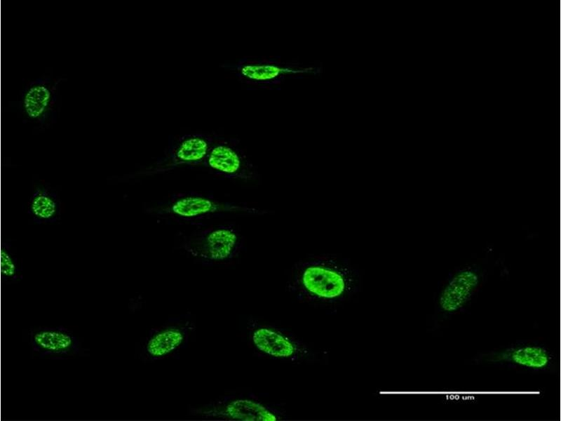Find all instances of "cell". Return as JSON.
Masks as SVG:
<instances>
[{"label":"cell","mask_w":561,"mask_h":421,"mask_svg":"<svg viewBox=\"0 0 561 421\" xmlns=\"http://www.w3.org/2000/svg\"><path fill=\"white\" fill-rule=\"evenodd\" d=\"M361 283L360 270L351 259L339 253L311 254L293 264L286 289L303 303L333 307L351 300Z\"/></svg>","instance_id":"obj_1"},{"label":"cell","mask_w":561,"mask_h":421,"mask_svg":"<svg viewBox=\"0 0 561 421\" xmlns=\"http://www.w3.org/2000/svg\"><path fill=\"white\" fill-rule=\"evenodd\" d=\"M143 210L147 215L180 224H197L232 215H264L271 212L248 203L225 201L211 194L195 192L173 194L166 199L144 205Z\"/></svg>","instance_id":"obj_2"},{"label":"cell","mask_w":561,"mask_h":421,"mask_svg":"<svg viewBox=\"0 0 561 421\" xmlns=\"http://www.w3.org/2000/svg\"><path fill=\"white\" fill-rule=\"evenodd\" d=\"M67 81L65 76L44 73L26 82L17 99L8 108L17 113L24 124L33 131L43 132L56 123L61 103L60 88Z\"/></svg>","instance_id":"obj_3"},{"label":"cell","mask_w":561,"mask_h":421,"mask_svg":"<svg viewBox=\"0 0 561 421\" xmlns=\"http://www.w3.org/2000/svg\"><path fill=\"white\" fill-rule=\"evenodd\" d=\"M177 248L205 265L229 262L243 250L244 239L236 226L219 224L181 232Z\"/></svg>","instance_id":"obj_4"},{"label":"cell","mask_w":561,"mask_h":421,"mask_svg":"<svg viewBox=\"0 0 561 421\" xmlns=\"http://www.w3.org/2000/svg\"><path fill=\"white\" fill-rule=\"evenodd\" d=\"M247 328L251 345L265 356L291 363L313 361L316 357L309 345L283 328L253 319Z\"/></svg>","instance_id":"obj_5"},{"label":"cell","mask_w":561,"mask_h":421,"mask_svg":"<svg viewBox=\"0 0 561 421\" xmlns=\"http://www.w3.org/2000/svg\"><path fill=\"white\" fill-rule=\"evenodd\" d=\"M192 416L204 419L243 421H277L286 416L276 405L259 400L255 396H224L200 407L189 410Z\"/></svg>","instance_id":"obj_6"},{"label":"cell","mask_w":561,"mask_h":421,"mask_svg":"<svg viewBox=\"0 0 561 421\" xmlns=\"http://www.w3.org/2000/svg\"><path fill=\"white\" fill-rule=\"evenodd\" d=\"M486 271L480 265L472 264L454 269L438 290L436 307L444 314L461 311L480 289Z\"/></svg>","instance_id":"obj_7"},{"label":"cell","mask_w":561,"mask_h":421,"mask_svg":"<svg viewBox=\"0 0 561 421\" xmlns=\"http://www.w3.org/2000/svg\"><path fill=\"white\" fill-rule=\"evenodd\" d=\"M202 166L210 174L227 179L255 181L259 178L257 168L231 140L214 138Z\"/></svg>","instance_id":"obj_8"},{"label":"cell","mask_w":561,"mask_h":421,"mask_svg":"<svg viewBox=\"0 0 561 421\" xmlns=\"http://www.w3.org/2000/svg\"><path fill=\"white\" fill-rule=\"evenodd\" d=\"M194 329L191 316L185 314L170 318L164 324L149 331L140 356L144 361L149 362L168 358L187 345Z\"/></svg>","instance_id":"obj_9"},{"label":"cell","mask_w":561,"mask_h":421,"mask_svg":"<svg viewBox=\"0 0 561 421\" xmlns=\"http://www.w3.org/2000/svg\"><path fill=\"white\" fill-rule=\"evenodd\" d=\"M478 361L520 370L547 371L555 368V354L548 347L532 342L513 344L480 354Z\"/></svg>","instance_id":"obj_10"},{"label":"cell","mask_w":561,"mask_h":421,"mask_svg":"<svg viewBox=\"0 0 561 421\" xmlns=\"http://www.w3.org/2000/svg\"><path fill=\"white\" fill-rule=\"evenodd\" d=\"M213 138L203 133L185 134L170 142L165 157L142 173L153 174L179 166H202Z\"/></svg>","instance_id":"obj_11"},{"label":"cell","mask_w":561,"mask_h":421,"mask_svg":"<svg viewBox=\"0 0 561 421\" xmlns=\"http://www.w3.org/2000/svg\"><path fill=\"white\" fill-rule=\"evenodd\" d=\"M29 336L32 352L39 358L66 359L86 352L78 338L63 326L32 328Z\"/></svg>","instance_id":"obj_12"},{"label":"cell","mask_w":561,"mask_h":421,"mask_svg":"<svg viewBox=\"0 0 561 421\" xmlns=\"http://www.w3.org/2000/svg\"><path fill=\"white\" fill-rule=\"evenodd\" d=\"M27 214L38 225L54 223L62 216V201L58 191L41 181L32 183Z\"/></svg>","instance_id":"obj_13"},{"label":"cell","mask_w":561,"mask_h":421,"mask_svg":"<svg viewBox=\"0 0 561 421\" xmlns=\"http://www.w3.org/2000/svg\"><path fill=\"white\" fill-rule=\"evenodd\" d=\"M236 76L243 83L252 86H262L271 83L285 70L262 60H240L234 68Z\"/></svg>","instance_id":"obj_14"},{"label":"cell","mask_w":561,"mask_h":421,"mask_svg":"<svg viewBox=\"0 0 561 421\" xmlns=\"http://www.w3.org/2000/svg\"><path fill=\"white\" fill-rule=\"evenodd\" d=\"M1 277L4 283H15L22 279V267L11 242L5 240L1 250Z\"/></svg>","instance_id":"obj_15"}]
</instances>
